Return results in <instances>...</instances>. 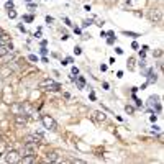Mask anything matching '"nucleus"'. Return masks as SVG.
Segmentation results:
<instances>
[{"label":"nucleus","mask_w":164,"mask_h":164,"mask_svg":"<svg viewBox=\"0 0 164 164\" xmlns=\"http://www.w3.org/2000/svg\"><path fill=\"white\" fill-rule=\"evenodd\" d=\"M39 87L44 89V90H53V92L62 89L59 82H54L53 79H44V81H41V82H39Z\"/></svg>","instance_id":"obj_1"},{"label":"nucleus","mask_w":164,"mask_h":164,"mask_svg":"<svg viewBox=\"0 0 164 164\" xmlns=\"http://www.w3.org/2000/svg\"><path fill=\"white\" fill-rule=\"evenodd\" d=\"M41 123H43V126L46 128V130H49V131H56L58 130V123H56V120L53 118V117H49V115H41Z\"/></svg>","instance_id":"obj_2"},{"label":"nucleus","mask_w":164,"mask_h":164,"mask_svg":"<svg viewBox=\"0 0 164 164\" xmlns=\"http://www.w3.org/2000/svg\"><path fill=\"white\" fill-rule=\"evenodd\" d=\"M148 20L151 23H161L163 22V10L161 8H151L148 12Z\"/></svg>","instance_id":"obj_3"},{"label":"nucleus","mask_w":164,"mask_h":164,"mask_svg":"<svg viewBox=\"0 0 164 164\" xmlns=\"http://www.w3.org/2000/svg\"><path fill=\"white\" fill-rule=\"evenodd\" d=\"M3 159H5V163H20L22 156L16 149H10V151L7 149V153L3 154Z\"/></svg>","instance_id":"obj_4"},{"label":"nucleus","mask_w":164,"mask_h":164,"mask_svg":"<svg viewBox=\"0 0 164 164\" xmlns=\"http://www.w3.org/2000/svg\"><path fill=\"white\" fill-rule=\"evenodd\" d=\"M36 144H31V143H25L22 146V149L18 151L20 156H26V154H36Z\"/></svg>","instance_id":"obj_5"},{"label":"nucleus","mask_w":164,"mask_h":164,"mask_svg":"<svg viewBox=\"0 0 164 164\" xmlns=\"http://www.w3.org/2000/svg\"><path fill=\"white\" fill-rule=\"evenodd\" d=\"M44 161L46 163H61V161H64V158L59 156V151H51V153H48Z\"/></svg>","instance_id":"obj_6"},{"label":"nucleus","mask_w":164,"mask_h":164,"mask_svg":"<svg viewBox=\"0 0 164 164\" xmlns=\"http://www.w3.org/2000/svg\"><path fill=\"white\" fill-rule=\"evenodd\" d=\"M28 120H30V117H28V113H16L15 115V123L16 125H26Z\"/></svg>","instance_id":"obj_7"},{"label":"nucleus","mask_w":164,"mask_h":164,"mask_svg":"<svg viewBox=\"0 0 164 164\" xmlns=\"http://www.w3.org/2000/svg\"><path fill=\"white\" fill-rule=\"evenodd\" d=\"M92 118H94V121H95V123H102V121L107 120V115H105L104 112H94V113H92Z\"/></svg>","instance_id":"obj_8"},{"label":"nucleus","mask_w":164,"mask_h":164,"mask_svg":"<svg viewBox=\"0 0 164 164\" xmlns=\"http://www.w3.org/2000/svg\"><path fill=\"white\" fill-rule=\"evenodd\" d=\"M13 59H15V53H13V51H8L7 54H3L0 58V62H2V64H7L8 61H13Z\"/></svg>","instance_id":"obj_9"},{"label":"nucleus","mask_w":164,"mask_h":164,"mask_svg":"<svg viewBox=\"0 0 164 164\" xmlns=\"http://www.w3.org/2000/svg\"><path fill=\"white\" fill-rule=\"evenodd\" d=\"M8 51H13V44H12V41H10V43H7V44H2V46H0V58H2L3 54H7Z\"/></svg>","instance_id":"obj_10"},{"label":"nucleus","mask_w":164,"mask_h":164,"mask_svg":"<svg viewBox=\"0 0 164 164\" xmlns=\"http://www.w3.org/2000/svg\"><path fill=\"white\" fill-rule=\"evenodd\" d=\"M20 163L30 164V163H36V154H26V156H22Z\"/></svg>","instance_id":"obj_11"},{"label":"nucleus","mask_w":164,"mask_h":164,"mask_svg":"<svg viewBox=\"0 0 164 164\" xmlns=\"http://www.w3.org/2000/svg\"><path fill=\"white\" fill-rule=\"evenodd\" d=\"M10 41H12V38L8 36V35H7L5 31H0V46H2V44L10 43Z\"/></svg>","instance_id":"obj_12"},{"label":"nucleus","mask_w":164,"mask_h":164,"mask_svg":"<svg viewBox=\"0 0 164 164\" xmlns=\"http://www.w3.org/2000/svg\"><path fill=\"white\" fill-rule=\"evenodd\" d=\"M10 110L13 112V115L22 113V112H23V105L22 104H13V105H10Z\"/></svg>","instance_id":"obj_13"},{"label":"nucleus","mask_w":164,"mask_h":164,"mask_svg":"<svg viewBox=\"0 0 164 164\" xmlns=\"http://www.w3.org/2000/svg\"><path fill=\"white\" fill-rule=\"evenodd\" d=\"M7 149H8V144H7L5 140H0V156H3L7 153Z\"/></svg>","instance_id":"obj_14"},{"label":"nucleus","mask_w":164,"mask_h":164,"mask_svg":"<svg viewBox=\"0 0 164 164\" xmlns=\"http://www.w3.org/2000/svg\"><path fill=\"white\" fill-rule=\"evenodd\" d=\"M123 35H125V36H130V38H133V39H138L140 38V36H141V35H140V33H135V31H123Z\"/></svg>","instance_id":"obj_15"},{"label":"nucleus","mask_w":164,"mask_h":164,"mask_svg":"<svg viewBox=\"0 0 164 164\" xmlns=\"http://www.w3.org/2000/svg\"><path fill=\"white\" fill-rule=\"evenodd\" d=\"M90 25H94L92 18H89V20H84V22H82V28H87V26H90Z\"/></svg>","instance_id":"obj_16"},{"label":"nucleus","mask_w":164,"mask_h":164,"mask_svg":"<svg viewBox=\"0 0 164 164\" xmlns=\"http://www.w3.org/2000/svg\"><path fill=\"white\" fill-rule=\"evenodd\" d=\"M126 64H128V69H130V71H133V69H135V59H133V58H130Z\"/></svg>","instance_id":"obj_17"},{"label":"nucleus","mask_w":164,"mask_h":164,"mask_svg":"<svg viewBox=\"0 0 164 164\" xmlns=\"http://www.w3.org/2000/svg\"><path fill=\"white\" fill-rule=\"evenodd\" d=\"M125 112H126L128 115H133V113H135V107H131V105H126V107H125Z\"/></svg>","instance_id":"obj_18"},{"label":"nucleus","mask_w":164,"mask_h":164,"mask_svg":"<svg viewBox=\"0 0 164 164\" xmlns=\"http://www.w3.org/2000/svg\"><path fill=\"white\" fill-rule=\"evenodd\" d=\"M67 161H69V163H76V164H84V163H85L84 159H79V158H74V159H67Z\"/></svg>","instance_id":"obj_19"},{"label":"nucleus","mask_w":164,"mask_h":164,"mask_svg":"<svg viewBox=\"0 0 164 164\" xmlns=\"http://www.w3.org/2000/svg\"><path fill=\"white\" fill-rule=\"evenodd\" d=\"M33 18H35L33 15H25V16H23V22H26V23H31V22H33Z\"/></svg>","instance_id":"obj_20"},{"label":"nucleus","mask_w":164,"mask_h":164,"mask_svg":"<svg viewBox=\"0 0 164 164\" xmlns=\"http://www.w3.org/2000/svg\"><path fill=\"white\" fill-rule=\"evenodd\" d=\"M153 56L154 58H161V56H163V49H156V51H153Z\"/></svg>","instance_id":"obj_21"},{"label":"nucleus","mask_w":164,"mask_h":164,"mask_svg":"<svg viewBox=\"0 0 164 164\" xmlns=\"http://www.w3.org/2000/svg\"><path fill=\"white\" fill-rule=\"evenodd\" d=\"M71 74H72V76H79V67L72 66V67H71Z\"/></svg>","instance_id":"obj_22"},{"label":"nucleus","mask_w":164,"mask_h":164,"mask_svg":"<svg viewBox=\"0 0 164 164\" xmlns=\"http://www.w3.org/2000/svg\"><path fill=\"white\" fill-rule=\"evenodd\" d=\"M115 41H117V36H108V39H107V44H110V46H112Z\"/></svg>","instance_id":"obj_23"},{"label":"nucleus","mask_w":164,"mask_h":164,"mask_svg":"<svg viewBox=\"0 0 164 164\" xmlns=\"http://www.w3.org/2000/svg\"><path fill=\"white\" fill-rule=\"evenodd\" d=\"M28 61H31V62H38V56L30 54V56H28Z\"/></svg>","instance_id":"obj_24"},{"label":"nucleus","mask_w":164,"mask_h":164,"mask_svg":"<svg viewBox=\"0 0 164 164\" xmlns=\"http://www.w3.org/2000/svg\"><path fill=\"white\" fill-rule=\"evenodd\" d=\"M5 10H13V3H12V0H8L5 3Z\"/></svg>","instance_id":"obj_25"},{"label":"nucleus","mask_w":164,"mask_h":164,"mask_svg":"<svg viewBox=\"0 0 164 164\" xmlns=\"http://www.w3.org/2000/svg\"><path fill=\"white\" fill-rule=\"evenodd\" d=\"M95 25H97L98 28H102L105 25V22H104V20H100V18H97V20H95Z\"/></svg>","instance_id":"obj_26"},{"label":"nucleus","mask_w":164,"mask_h":164,"mask_svg":"<svg viewBox=\"0 0 164 164\" xmlns=\"http://www.w3.org/2000/svg\"><path fill=\"white\" fill-rule=\"evenodd\" d=\"M39 54H41V56H46V54H48V49H46V46H41V49H39Z\"/></svg>","instance_id":"obj_27"},{"label":"nucleus","mask_w":164,"mask_h":164,"mask_svg":"<svg viewBox=\"0 0 164 164\" xmlns=\"http://www.w3.org/2000/svg\"><path fill=\"white\" fill-rule=\"evenodd\" d=\"M74 54L76 56H79V54H82V49L79 48V46H76V48H74Z\"/></svg>","instance_id":"obj_28"},{"label":"nucleus","mask_w":164,"mask_h":164,"mask_svg":"<svg viewBox=\"0 0 164 164\" xmlns=\"http://www.w3.org/2000/svg\"><path fill=\"white\" fill-rule=\"evenodd\" d=\"M104 3H107V5H115L117 3V0H102Z\"/></svg>","instance_id":"obj_29"},{"label":"nucleus","mask_w":164,"mask_h":164,"mask_svg":"<svg viewBox=\"0 0 164 164\" xmlns=\"http://www.w3.org/2000/svg\"><path fill=\"white\" fill-rule=\"evenodd\" d=\"M8 16H10V18H16V12L15 10H8Z\"/></svg>","instance_id":"obj_30"},{"label":"nucleus","mask_w":164,"mask_h":164,"mask_svg":"<svg viewBox=\"0 0 164 164\" xmlns=\"http://www.w3.org/2000/svg\"><path fill=\"white\" fill-rule=\"evenodd\" d=\"M140 67H141V69H146V61L144 59H140Z\"/></svg>","instance_id":"obj_31"},{"label":"nucleus","mask_w":164,"mask_h":164,"mask_svg":"<svg viewBox=\"0 0 164 164\" xmlns=\"http://www.w3.org/2000/svg\"><path fill=\"white\" fill-rule=\"evenodd\" d=\"M62 22H64L66 25H67V26H71V25H72V23H71V20H69L67 16H64V18H62Z\"/></svg>","instance_id":"obj_32"},{"label":"nucleus","mask_w":164,"mask_h":164,"mask_svg":"<svg viewBox=\"0 0 164 164\" xmlns=\"http://www.w3.org/2000/svg\"><path fill=\"white\" fill-rule=\"evenodd\" d=\"M44 20H46V23H53V22H54V18H53V16H49V15H46Z\"/></svg>","instance_id":"obj_33"},{"label":"nucleus","mask_w":164,"mask_h":164,"mask_svg":"<svg viewBox=\"0 0 164 164\" xmlns=\"http://www.w3.org/2000/svg\"><path fill=\"white\" fill-rule=\"evenodd\" d=\"M18 30H20V31H23V33H26V28L23 26L22 23H18Z\"/></svg>","instance_id":"obj_34"},{"label":"nucleus","mask_w":164,"mask_h":164,"mask_svg":"<svg viewBox=\"0 0 164 164\" xmlns=\"http://www.w3.org/2000/svg\"><path fill=\"white\" fill-rule=\"evenodd\" d=\"M131 48L133 49H140V44H138L136 41H133V43H131Z\"/></svg>","instance_id":"obj_35"},{"label":"nucleus","mask_w":164,"mask_h":164,"mask_svg":"<svg viewBox=\"0 0 164 164\" xmlns=\"http://www.w3.org/2000/svg\"><path fill=\"white\" fill-rule=\"evenodd\" d=\"M89 98H90L92 102H95V100H97V97H95V94H94V92H90V95H89Z\"/></svg>","instance_id":"obj_36"},{"label":"nucleus","mask_w":164,"mask_h":164,"mask_svg":"<svg viewBox=\"0 0 164 164\" xmlns=\"http://www.w3.org/2000/svg\"><path fill=\"white\" fill-rule=\"evenodd\" d=\"M74 33H76V35H82V30L77 28V26H74Z\"/></svg>","instance_id":"obj_37"},{"label":"nucleus","mask_w":164,"mask_h":164,"mask_svg":"<svg viewBox=\"0 0 164 164\" xmlns=\"http://www.w3.org/2000/svg\"><path fill=\"white\" fill-rule=\"evenodd\" d=\"M140 58H141V59H144V58H146V51H140Z\"/></svg>","instance_id":"obj_38"},{"label":"nucleus","mask_w":164,"mask_h":164,"mask_svg":"<svg viewBox=\"0 0 164 164\" xmlns=\"http://www.w3.org/2000/svg\"><path fill=\"white\" fill-rule=\"evenodd\" d=\"M156 118H158V115H156V113H153V115H151V117H149V120L153 121V123H154V121H156Z\"/></svg>","instance_id":"obj_39"},{"label":"nucleus","mask_w":164,"mask_h":164,"mask_svg":"<svg viewBox=\"0 0 164 164\" xmlns=\"http://www.w3.org/2000/svg\"><path fill=\"white\" fill-rule=\"evenodd\" d=\"M115 53H117V54H123V49L121 48H115Z\"/></svg>","instance_id":"obj_40"},{"label":"nucleus","mask_w":164,"mask_h":164,"mask_svg":"<svg viewBox=\"0 0 164 164\" xmlns=\"http://www.w3.org/2000/svg\"><path fill=\"white\" fill-rule=\"evenodd\" d=\"M79 82H82V84H85V77H82V76H79V79H77Z\"/></svg>","instance_id":"obj_41"},{"label":"nucleus","mask_w":164,"mask_h":164,"mask_svg":"<svg viewBox=\"0 0 164 164\" xmlns=\"http://www.w3.org/2000/svg\"><path fill=\"white\" fill-rule=\"evenodd\" d=\"M117 77H118V79H120V77H123V71H118V72H117Z\"/></svg>","instance_id":"obj_42"},{"label":"nucleus","mask_w":164,"mask_h":164,"mask_svg":"<svg viewBox=\"0 0 164 164\" xmlns=\"http://www.w3.org/2000/svg\"><path fill=\"white\" fill-rule=\"evenodd\" d=\"M100 36H102V38H107V33H105L104 30H102V31H100Z\"/></svg>","instance_id":"obj_43"},{"label":"nucleus","mask_w":164,"mask_h":164,"mask_svg":"<svg viewBox=\"0 0 164 164\" xmlns=\"http://www.w3.org/2000/svg\"><path fill=\"white\" fill-rule=\"evenodd\" d=\"M102 87H104L105 90H107V89H108V82H104V84H102Z\"/></svg>","instance_id":"obj_44"},{"label":"nucleus","mask_w":164,"mask_h":164,"mask_svg":"<svg viewBox=\"0 0 164 164\" xmlns=\"http://www.w3.org/2000/svg\"><path fill=\"white\" fill-rule=\"evenodd\" d=\"M146 85H148V82H144V84H143L141 87H138V89H141V90H144V89H146Z\"/></svg>","instance_id":"obj_45"},{"label":"nucleus","mask_w":164,"mask_h":164,"mask_svg":"<svg viewBox=\"0 0 164 164\" xmlns=\"http://www.w3.org/2000/svg\"><path fill=\"white\" fill-rule=\"evenodd\" d=\"M141 49H143V51H148L149 48H148V44H143V46H141Z\"/></svg>","instance_id":"obj_46"},{"label":"nucleus","mask_w":164,"mask_h":164,"mask_svg":"<svg viewBox=\"0 0 164 164\" xmlns=\"http://www.w3.org/2000/svg\"><path fill=\"white\" fill-rule=\"evenodd\" d=\"M126 3H128V5H130V3H131V0H126Z\"/></svg>","instance_id":"obj_47"},{"label":"nucleus","mask_w":164,"mask_h":164,"mask_svg":"<svg viewBox=\"0 0 164 164\" xmlns=\"http://www.w3.org/2000/svg\"><path fill=\"white\" fill-rule=\"evenodd\" d=\"M25 2H28V3H30V2H31V0H25Z\"/></svg>","instance_id":"obj_48"},{"label":"nucleus","mask_w":164,"mask_h":164,"mask_svg":"<svg viewBox=\"0 0 164 164\" xmlns=\"http://www.w3.org/2000/svg\"><path fill=\"white\" fill-rule=\"evenodd\" d=\"M0 140H2V135H0Z\"/></svg>","instance_id":"obj_49"},{"label":"nucleus","mask_w":164,"mask_h":164,"mask_svg":"<svg viewBox=\"0 0 164 164\" xmlns=\"http://www.w3.org/2000/svg\"><path fill=\"white\" fill-rule=\"evenodd\" d=\"M0 31H2V28H0Z\"/></svg>","instance_id":"obj_50"}]
</instances>
